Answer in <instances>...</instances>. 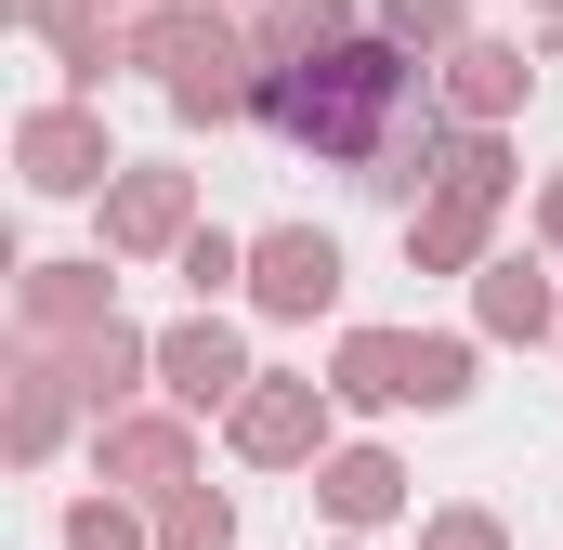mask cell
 Returning a JSON list of instances; mask_svg holds the SVG:
<instances>
[{
  "instance_id": "cell-9",
  "label": "cell",
  "mask_w": 563,
  "mask_h": 550,
  "mask_svg": "<svg viewBox=\"0 0 563 550\" xmlns=\"http://www.w3.org/2000/svg\"><path fill=\"white\" fill-rule=\"evenodd\" d=\"M170 223H184V184H170V170H132V184H119V210H106V237H132V250H157Z\"/></svg>"
},
{
  "instance_id": "cell-1",
  "label": "cell",
  "mask_w": 563,
  "mask_h": 550,
  "mask_svg": "<svg viewBox=\"0 0 563 550\" xmlns=\"http://www.w3.org/2000/svg\"><path fill=\"white\" fill-rule=\"evenodd\" d=\"M250 106H263V132H276V144L354 170V184H420L432 92H420V66L380 53V40H341V53H314V66H263Z\"/></svg>"
},
{
  "instance_id": "cell-18",
  "label": "cell",
  "mask_w": 563,
  "mask_h": 550,
  "mask_svg": "<svg viewBox=\"0 0 563 550\" xmlns=\"http://www.w3.org/2000/svg\"><path fill=\"white\" fill-rule=\"evenodd\" d=\"M551 223H563V197H551Z\"/></svg>"
},
{
  "instance_id": "cell-17",
  "label": "cell",
  "mask_w": 563,
  "mask_h": 550,
  "mask_svg": "<svg viewBox=\"0 0 563 550\" xmlns=\"http://www.w3.org/2000/svg\"><path fill=\"white\" fill-rule=\"evenodd\" d=\"M445 550H498V538H485V525H445Z\"/></svg>"
},
{
  "instance_id": "cell-5",
  "label": "cell",
  "mask_w": 563,
  "mask_h": 550,
  "mask_svg": "<svg viewBox=\"0 0 563 550\" xmlns=\"http://www.w3.org/2000/svg\"><path fill=\"white\" fill-rule=\"evenodd\" d=\"M263 301H276V315H314V301H328V288H341V250H328V237H263Z\"/></svg>"
},
{
  "instance_id": "cell-7",
  "label": "cell",
  "mask_w": 563,
  "mask_h": 550,
  "mask_svg": "<svg viewBox=\"0 0 563 550\" xmlns=\"http://www.w3.org/2000/svg\"><path fill=\"white\" fill-rule=\"evenodd\" d=\"M26 315H40V328H92V315H106V263H40L26 275Z\"/></svg>"
},
{
  "instance_id": "cell-8",
  "label": "cell",
  "mask_w": 563,
  "mask_h": 550,
  "mask_svg": "<svg viewBox=\"0 0 563 550\" xmlns=\"http://www.w3.org/2000/svg\"><path fill=\"white\" fill-rule=\"evenodd\" d=\"M236 446H250V459H301V446H314V394H250V407H236Z\"/></svg>"
},
{
  "instance_id": "cell-19",
  "label": "cell",
  "mask_w": 563,
  "mask_h": 550,
  "mask_svg": "<svg viewBox=\"0 0 563 550\" xmlns=\"http://www.w3.org/2000/svg\"><path fill=\"white\" fill-rule=\"evenodd\" d=\"M551 13H563V0H551Z\"/></svg>"
},
{
  "instance_id": "cell-13",
  "label": "cell",
  "mask_w": 563,
  "mask_h": 550,
  "mask_svg": "<svg viewBox=\"0 0 563 550\" xmlns=\"http://www.w3.org/2000/svg\"><path fill=\"white\" fill-rule=\"evenodd\" d=\"M485 315H498V328H538V315H551V288H538L525 263H498V288H485Z\"/></svg>"
},
{
  "instance_id": "cell-14",
  "label": "cell",
  "mask_w": 563,
  "mask_h": 550,
  "mask_svg": "<svg viewBox=\"0 0 563 550\" xmlns=\"http://www.w3.org/2000/svg\"><path fill=\"white\" fill-rule=\"evenodd\" d=\"M157 538H170V550H223V498H170Z\"/></svg>"
},
{
  "instance_id": "cell-16",
  "label": "cell",
  "mask_w": 563,
  "mask_h": 550,
  "mask_svg": "<svg viewBox=\"0 0 563 550\" xmlns=\"http://www.w3.org/2000/svg\"><path fill=\"white\" fill-rule=\"evenodd\" d=\"M394 26H407V40H432V26H459V0H394Z\"/></svg>"
},
{
  "instance_id": "cell-4",
  "label": "cell",
  "mask_w": 563,
  "mask_h": 550,
  "mask_svg": "<svg viewBox=\"0 0 563 550\" xmlns=\"http://www.w3.org/2000/svg\"><path fill=\"white\" fill-rule=\"evenodd\" d=\"M157 367H170V394H184V407H236V381H250L223 328H170V341H157Z\"/></svg>"
},
{
  "instance_id": "cell-6",
  "label": "cell",
  "mask_w": 563,
  "mask_h": 550,
  "mask_svg": "<svg viewBox=\"0 0 563 550\" xmlns=\"http://www.w3.org/2000/svg\"><path fill=\"white\" fill-rule=\"evenodd\" d=\"M92 170H106V132L92 119H26V184L40 197H79Z\"/></svg>"
},
{
  "instance_id": "cell-10",
  "label": "cell",
  "mask_w": 563,
  "mask_h": 550,
  "mask_svg": "<svg viewBox=\"0 0 563 550\" xmlns=\"http://www.w3.org/2000/svg\"><path fill=\"white\" fill-rule=\"evenodd\" d=\"M328 512H341V525H380V512H394V459H341V472H328Z\"/></svg>"
},
{
  "instance_id": "cell-15",
  "label": "cell",
  "mask_w": 563,
  "mask_h": 550,
  "mask_svg": "<svg viewBox=\"0 0 563 550\" xmlns=\"http://www.w3.org/2000/svg\"><path fill=\"white\" fill-rule=\"evenodd\" d=\"M66 550H132V525H119V512H79V525H66Z\"/></svg>"
},
{
  "instance_id": "cell-11",
  "label": "cell",
  "mask_w": 563,
  "mask_h": 550,
  "mask_svg": "<svg viewBox=\"0 0 563 550\" xmlns=\"http://www.w3.org/2000/svg\"><path fill=\"white\" fill-rule=\"evenodd\" d=\"M511 92H525V53H498V40L459 53V106H511Z\"/></svg>"
},
{
  "instance_id": "cell-3",
  "label": "cell",
  "mask_w": 563,
  "mask_h": 550,
  "mask_svg": "<svg viewBox=\"0 0 563 550\" xmlns=\"http://www.w3.org/2000/svg\"><path fill=\"white\" fill-rule=\"evenodd\" d=\"M459 381H472L459 341H354L341 354V394H367V407H445Z\"/></svg>"
},
{
  "instance_id": "cell-2",
  "label": "cell",
  "mask_w": 563,
  "mask_h": 550,
  "mask_svg": "<svg viewBox=\"0 0 563 550\" xmlns=\"http://www.w3.org/2000/svg\"><path fill=\"white\" fill-rule=\"evenodd\" d=\"M144 66L170 79L184 119H236V40H223L210 13H157V26H144Z\"/></svg>"
},
{
  "instance_id": "cell-12",
  "label": "cell",
  "mask_w": 563,
  "mask_h": 550,
  "mask_svg": "<svg viewBox=\"0 0 563 550\" xmlns=\"http://www.w3.org/2000/svg\"><path fill=\"white\" fill-rule=\"evenodd\" d=\"M106 459H119L132 485H170V472H184V432H157V419H144V432H119Z\"/></svg>"
}]
</instances>
